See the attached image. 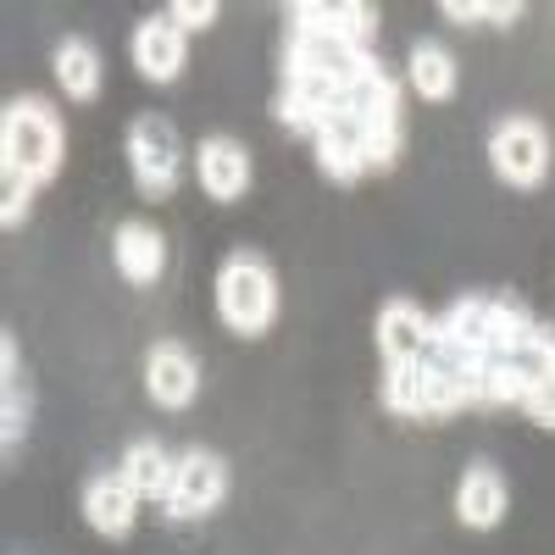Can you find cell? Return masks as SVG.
Instances as JSON below:
<instances>
[{"mask_svg": "<svg viewBox=\"0 0 555 555\" xmlns=\"http://www.w3.org/2000/svg\"><path fill=\"white\" fill-rule=\"evenodd\" d=\"M378 12L366 0L284 7L272 117L306 139L328 183L395 172L405 151V83L378 56Z\"/></svg>", "mask_w": 555, "mask_h": 555, "instance_id": "1", "label": "cell"}, {"mask_svg": "<svg viewBox=\"0 0 555 555\" xmlns=\"http://www.w3.org/2000/svg\"><path fill=\"white\" fill-rule=\"evenodd\" d=\"M378 400L405 423L522 411L528 423L555 428V328L512 289H467L434 311L423 350L384 366Z\"/></svg>", "mask_w": 555, "mask_h": 555, "instance_id": "2", "label": "cell"}, {"mask_svg": "<svg viewBox=\"0 0 555 555\" xmlns=\"http://www.w3.org/2000/svg\"><path fill=\"white\" fill-rule=\"evenodd\" d=\"M67 167V128L62 112L39 95H17L0 112V178H17V183H56Z\"/></svg>", "mask_w": 555, "mask_h": 555, "instance_id": "3", "label": "cell"}, {"mask_svg": "<svg viewBox=\"0 0 555 555\" xmlns=\"http://www.w3.org/2000/svg\"><path fill=\"white\" fill-rule=\"evenodd\" d=\"M217 317L240 339H261L278 322V272L267 256L234 250L217 267Z\"/></svg>", "mask_w": 555, "mask_h": 555, "instance_id": "4", "label": "cell"}, {"mask_svg": "<svg viewBox=\"0 0 555 555\" xmlns=\"http://www.w3.org/2000/svg\"><path fill=\"white\" fill-rule=\"evenodd\" d=\"M122 151H128V172H133V183H139V195H145V201H172L178 178H183L178 128H172L167 117L145 112V117H133V122H128Z\"/></svg>", "mask_w": 555, "mask_h": 555, "instance_id": "5", "label": "cell"}, {"mask_svg": "<svg viewBox=\"0 0 555 555\" xmlns=\"http://www.w3.org/2000/svg\"><path fill=\"white\" fill-rule=\"evenodd\" d=\"M489 167L505 190H539L550 178V133L533 117H500L489 128Z\"/></svg>", "mask_w": 555, "mask_h": 555, "instance_id": "6", "label": "cell"}, {"mask_svg": "<svg viewBox=\"0 0 555 555\" xmlns=\"http://www.w3.org/2000/svg\"><path fill=\"white\" fill-rule=\"evenodd\" d=\"M228 500V461L217 450H183L172 467V494H167V517L178 522H201Z\"/></svg>", "mask_w": 555, "mask_h": 555, "instance_id": "7", "label": "cell"}, {"mask_svg": "<svg viewBox=\"0 0 555 555\" xmlns=\"http://www.w3.org/2000/svg\"><path fill=\"white\" fill-rule=\"evenodd\" d=\"M145 395L162 411H190L195 395H201V361L183 345H172V339L151 345V356H145Z\"/></svg>", "mask_w": 555, "mask_h": 555, "instance_id": "8", "label": "cell"}, {"mask_svg": "<svg viewBox=\"0 0 555 555\" xmlns=\"http://www.w3.org/2000/svg\"><path fill=\"white\" fill-rule=\"evenodd\" d=\"M195 172H201V190H206L211 201H222V206H234V201L250 190V178H256L250 151L240 145V139H228V133L201 139V151H195Z\"/></svg>", "mask_w": 555, "mask_h": 555, "instance_id": "9", "label": "cell"}, {"mask_svg": "<svg viewBox=\"0 0 555 555\" xmlns=\"http://www.w3.org/2000/svg\"><path fill=\"white\" fill-rule=\"evenodd\" d=\"M128 51H133L139 78H151V83H178L183 62H190V44H183V28H178V23H167V12L139 23V28H133V39H128Z\"/></svg>", "mask_w": 555, "mask_h": 555, "instance_id": "10", "label": "cell"}, {"mask_svg": "<svg viewBox=\"0 0 555 555\" xmlns=\"http://www.w3.org/2000/svg\"><path fill=\"white\" fill-rule=\"evenodd\" d=\"M505 505H512L505 478L489 467V461H473V467L461 473V483H455V522L473 528V533H489V528L505 522Z\"/></svg>", "mask_w": 555, "mask_h": 555, "instance_id": "11", "label": "cell"}, {"mask_svg": "<svg viewBox=\"0 0 555 555\" xmlns=\"http://www.w3.org/2000/svg\"><path fill=\"white\" fill-rule=\"evenodd\" d=\"M83 522L95 528L101 539H128L133 522H139V494L128 489L122 473H101V478H89L83 483Z\"/></svg>", "mask_w": 555, "mask_h": 555, "instance_id": "12", "label": "cell"}, {"mask_svg": "<svg viewBox=\"0 0 555 555\" xmlns=\"http://www.w3.org/2000/svg\"><path fill=\"white\" fill-rule=\"evenodd\" d=\"M28 423H34V395L17 356V334H0V444L17 450L28 439Z\"/></svg>", "mask_w": 555, "mask_h": 555, "instance_id": "13", "label": "cell"}, {"mask_svg": "<svg viewBox=\"0 0 555 555\" xmlns=\"http://www.w3.org/2000/svg\"><path fill=\"white\" fill-rule=\"evenodd\" d=\"M112 261L122 272V284L151 289L156 278L167 272V240L156 234L151 222H122L117 234H112Z\"/></svg>", "mask_w": 555, "mask_h": 555, "instance_id": "14", "label": "cell"}, {"mask_svg": "<svg viewBox=\"0 0 555 555\" xmlns=\"http://www.w3.org/2000/svg\"><path fill=\"white\" fill-rule=\"evenodd\" d=\"M428 311L416 306V300H405V295H395V300H384L378 306V322H373V339H378V356H384V366H395V361H411L416 350H423V339H428Z\"/></svg>", "mask_w": 555, "mask_h": 555, "instance_id": "15", "label": "cell"}, {"mask_svg": "<svg viewBox=\"0 0 555 555\" xmlns=\"http://www.w3.org/2000/svg\"><path fill=\"white\" fill-rule=\"evenodd\" d=\"M455 83H461L455 56L444 51L439 39H416L411 56H405V89H411V95L428 101V106H444L455 95Z\"/></svg>", "mask_w": 555, "mask_h": 555, "instance_id": "16", "label": "cell"}, {"mask_svg": "<svg viewBox=\"0 0 555 555\" xmlns=\"http://www.w3.org/2000/svg\"><path fill=\"white\" fill-rule=\"evenodd\" d=\"M172 467H178V455H167V444H156V439H133L122 450V461H117V473L128 478V489L139 500H162V505L172 494Z\"/></svg>", "mask_w": 555, "mask_h": 555, "instance_id": "17", "label": "cell"}, {"mask_svg": "<svg viewBox=\"0 0 555 555\" xmlns=\"http://www.w3.org/2000/svg\"><path fill=\"white\" fill-rule=\"evenodd\" d=\"M56 83H62V95L67 101H78V106H89L101 95V51L89 39H62L56 44Z\"/></svg>", "mask_w": 555, "mask_h": 555, "instance_id": "18", "label": "cell"}, {"mask_svg": "<svg viewBox=\"0 0 555 555\" xmlns=\"http://www.w3.org/2000/svg\"><path fill=\"white\" fill-rule=\"evenodd\" d=\"M439 17H450L461 28H478V23L512 28V23H522V7L517 0H439Z\"/></svg>", "mask_w": 555, "mask_h": 555, "instance_id": "19", "label": "cell"}, {"mask_svg": "<svg viewBox=\"0 0 555 555\" xmlns=\"http://www.w3.org/2000/svg\"><path fill=\"white\" fill-rule=\"evenodd\" d=\"M217 17H222L217 0H172L167 7V23H178L183 34H206V28H217Z\"/></svg>", "mask_w": 555, "mask_h": 555, "instance_id": "20", "label": "cell"}]
</instances>
